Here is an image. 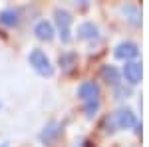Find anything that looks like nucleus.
<instances>
[{
  "mask_svg": "<svg viewBox=\"0 0 149 147\" xmlns=\"http://www.w3.org/2000/svg\"><path fill=\"white\" fill-rule=\"evenodd\" d=\"M28 62H30V66L40 74V76H52L54 74V66H52V62H50V58L42 52V50H32L30 52V56H28Z\"/></svg>",
  "mask_w": 149,
  "mask_h": 147,
  "instance_id": "obj_1",
  "label": "nucleus"
},
{
  "mask_svg": "<svg viewBox=\"0 0 149 147\" xmlns=\"http://www.w3.org/2000/svg\"><path fill=\"white\" fill-rule=\"evenodd\" d=\"M56 16V26H58V32H60V40L64 44H68L72 40V14L64 8H58L54 12Z\"/></svg>",
  "mask_w": 149,
  "mask_h": 147,
  "instance_id": "obj_2",
  "label": "nucleus"
},
{
  "mask_svg": "<svg viewBox=\"0 0 149 147\" xmlns=\"http://www.w3.org/2000/svg\"><path fill=\"white\" fill-rule=\"evenodd\" d=\"M115 123L117 127H121V129H131V127H137V117H135V113L131 111L129 107H119L113 115Z\"/></svg>",
  "mask_w": 149,
  "mask_h": 147,
  "instance_id": "obj_3",
  "label": "nucleus"
},
{
  "mask_svg": "<svg viewBox=\"0 0 149 147\" xmlns=\"http://www.w3.org/2000/svg\"><path fill=\"white\" fill-rule=\"evenodd\" d=\"M115 58L117 60H125V62H133V58H137L139 54V48L137 44H133V42H119V44L115 46Z\"/></svg>",
  "mask_w": 149,
  "mask_h": 147,
  "instance_id": "obj_4",
  "label": "nucleus"
},
{
  "mask_svg": "<svg viewBox=\"0 0 149 147\" xmlns=\"http://www.w3.org/2000/svg\"><path fill=\"white\" fill-rule=\"evenodd\" d=\"M60 133H62V125L58 123V121H50V123L44 125V129L40 133V141L44 145H50V143H54L60 137Z\"/></svg>",
  "mask_w": 149,
  "mask_h": 147,
  "instance_id": "obj_5",
  "label": "nucleus"
},
{
  "mask_svg": "<svg viewBox=\"0 0 149 147\" xmlns=\"http://www.w3.org/2000/svg\"><path fill=\"white\" fill-rule=\"evenodd\" d=\"M141 74H143V70H141V64L139 62H125V66H123V76H125V82L129 86H135L141 82Z\"/></svg>",
  "mask_w": 149,
  "mask_h": 147,
  "instance_id": "obj_6",
  "label": "nucleus"
},
{
  "mask_svg": "<svg viewBox=\"0 0 149 147\" xmlns=\"http://www.w3.org/2000/svg\"><path fill=\"white\" fill-rule=\"evenodd\" d=\"M78 95L84 100V103L100 100V88H97L95 82H84V84H80V88H78Z\"/></svg>",
  "mask_w": 149,
  "mask_h": 147,
  "instance_id": "obj_7",
  "label": "nucleus"
},
{
  "mask_svg": "<svg viewBox=\"0 0 149 147\" xmlns=\"http://www.w3.org/2000/svg\"><path fill=\"white\" fill-rule=\"evenodd\" d=\"M78 38L80 40H100V28L93 22H81L78 26Z\"/></svg>",
  "mask_w": 149,
  "mask_h": 147,
  "instance_id": "obj_8",
  "label": "nucleus"
},
{
  "mask_svg": "<svg viewBox=\"0 0 149 147\" xmlns=\"http://www.w3.org/2000/svg\"><path fill=\"white\" fill-rule=\"evenodd\" d=\"M34 34L38 40H44V42H50L54 38V26L48 22V20H40V22L34 26Z\"/></svg>",
  "mask_w": 149,
  "mask_h": 147,
  "instance_id": "obj_9",
  "label": "nucleus"
},
{
  "mask_svg": "<svg viewBox=\"0 0 149 147\" xmlns=\"http://www.w3.org/2000/svg\"><path fill=\"white\" fill-rule=\"evenodd\" d=\"M18 22H20L18 10H14V8H4V10H0V24H2V26H16Z\"/></svg>",
  "mask_w": 149,
  "mask_h": 147,
  "instance_id": "obj_10",
  "label": "nucleus"
},
{
  "mask_svg": "<svg viewBox=\"0 0 149 147\" xmlns=\"http://www.w3.org/2000/svg\"><path fill=\"white\" fill-rule=\"evenodd\" d=\"M102 76H103V79H105L109 86H113V88H117V86L121 84V82H119V70L115 68V66H103Z\"/></svg>",
  "mask_w": 149,
  "mask_h": 147,
  "instance_id": "obj_11",
  "label": "nucleus"
},
{
  "mask_svg": "<svg viewBox=\"0 0 149 147\" xmlns=\"http://www.w3.org/2000/svg\"><path fill=\"white\" fill-rule=\"evenodd\" d=\"M76 60H78V56H76L74 52H66V54L60 56V66L64 70H72L76 66Z\"/></svg>",
  "mask_w": 149,
  "mask_h": 147,
  "instance_id": "obj_12",
  "label": "nucleus"
},
{
  "mask_svg": "<svg viewBox=\"0 0 149 147\" xmlns=\"http://www.w3.org/2000/svg\"><path fill=\"white\" fill-rule=\"evenodd\" d=\"M123 14L129 16L127 20H129L131 24H135V26L141 24V14H139V10L135 8V6H123Z\"/></svg>",
  "mask_w": 149,
  "mask_h": 147,
  "instance_id": "obj_13",
  "label": "nucleus"
},
{
  "mask_svg": "<svg viewBox=\"0 0 149 147\" xmlns=\"http://www.w3.org/2000/svg\"><path fill=\"white\" fill-rule=\"evenodd\" d=\"M100 109V100H93V102H86V115L88 117H93Z\"/></svg>",
  "mask_w": 149,
  "mask_h": 147,
  "instance_id": "obj_14",
  "label": "nucleus"
},
{
  "mask_svg": "<svg viewBox=\"0 0 149 147\" xmlns=\"http://www.w3.org/2000/svg\"><path fill=\"white\" fill-rule=\"evenodd\" d=\"M115 95H117V98H125V95H129V88H123V86H121V84H119V86H117V88H115Z\"/></svg>",
  "mask_w": 149,
  "mask_h": 147,
  "instance_id": "obj_15",
  "label": "nucleus"
},
{
  "mask_svg": "<svg viewBox=\"0 0 149 147\" xmlns=\"http://www.w3.org/2000/svg\"><path fill=\"white\" fill-rule=\"evenodd\" d=\"M0 147H8V143H0Z\"/></svg>",
  "mask_w": 149,
  "mask_h": 147,
  "instance_id": "obj_16",
  "label": "nucleus"
}]
</instances>
